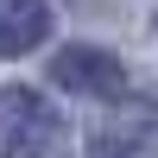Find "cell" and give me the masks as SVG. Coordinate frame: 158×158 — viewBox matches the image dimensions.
I'll list each match as a JSON object with an SVG mask.
<instances>
[{
  "label": "cell",
  "instance_id": "6da1fadb",
  "mask_svg": "<svg viewBox=\"0 0 158 158\" xmlns=\"http://www.w3.org/2000/svg\"><path fill=\"white\" fill-rule=\"evenodd\" d=\"M63 146V120L32 89H0V152L6 158H51Z\"/></svg>",
  "mask_w": 158,
  "mask_h": 158
},
{
  "label": "cell",
  "instance_id": "7a4b0ae2",
  "mask_svg": "<svg viewBox=\"0 0 158 158\" xmlns=\"http://www.w3.org/2000/svg\"><path fill=\"white\" fill-rule=\"evenodd\" d=\"M51 76H57V89L89 95V101H114V95L127 89L120 57H108V51H95V44H70L57 63H51Z\"/></svg>",
  "mask_w": 158,
  "mask_h": 158
},
{
  "label": "cell",
  "instance_id": "3957f363",
  "mask_svg": "<svg viewBox=\"0 0 158 158\" xmlns=\"http://www.w3.org/2000/svg\"><path fill=\"white\" fill-rule=\"evenodd\" d=\"M51 38V6L44 0H0V57L38 51Z\"/></svg>",
  "mask_w": 158,
  "mask_h": 158
}]
</instances>
